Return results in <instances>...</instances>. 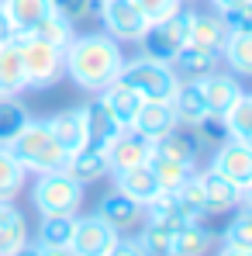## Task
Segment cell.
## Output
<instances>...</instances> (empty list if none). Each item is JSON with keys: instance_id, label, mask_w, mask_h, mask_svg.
<instances>
[{"instance_id": "obj_7", "label": "cell", "mask_w": 252, "mask_h": 256, "mask_svg": "<svg viewBox=\"0 0 252 256\" xmlns=\"http://www.w3.org/2000/svg\"><path fill=\"white\" fill-rule=\"evenodd\" d=\"M97 18L104 35H111L118 45H138V38L149 28L145 14L131 0H97Z\"/></svg>"}, {"instance_id": "obj_6", "label": "cell", "mask_w": 252, "mask_h": 256, "mask_svg": "<svg viewBox=\"0 0 252 256\" xmlns=\"http://www.w3.org/2000/svg\"><path fill=\"white\" fill-rule=\"evenodd\" d=\"M190 18H194V10L183 4L176 14H169L166 21L149 24V28H145V35L138 38L142 56L159 59V62H173V56L190 42Z\"/></svg>"}, {"instance_id": "obj_37", "label": "cell", "mask_w": 252, "mask_h": 256, "mask_svg": "<svg viewBox=\"0 0 252 256\" xmlns=\"http://www.w3.org/2000/svg\"><path fill=\"white\" fill-rule=\"evenodd\" d=\"M169 239H173V228L163 222H145L142 232H138V242L149 256H166L169 253Z\"/></svg>"}, {"instance_id": "obj_10", "label": "cell", "mask_w": 252, "mask_h": 256, "mask_svg": "<svg viewBox=\"0 0 252 256\" xmlns=\"http://www.w3.org/2000/svg\"><path fill=\"white\" fill-rule=\"evenodd\" d=\"M93 214H97L100 222H107L118 236H125V232L138 228V225L145 222V204L135 201V198H128V194H121V190L114 187V190H107V194L100 198V204H97Z\"/></svg>"}, {"instance_id": "obj_8", "label": "cell", "mask_w": 252, "mask_h": 256, "mask_svg": "<svg viewBox=\"0 0 252 256\" xmlns=\"http://www.w3.org/2000/svg\"><path fill=\"white\" fill-rule=\"evenodd\" d=\"M208 170H214L218 176H225L228 184H235V187L246 194V187H252V146L249 142H239V138H225V142L214 149Z\"/></svg>"}, {"instance_id": "obj_24", "label": "cell", "mask_w": 252, "mask_h": 256, "mask_svg": "<svg viewBox=\"0 0 252 256\" xmlns=\"http://www.w3.org/2000/svg\"><path fill=\"white\" fill-rule=\"evenodd\" d=\"M24 90V66H21V45L17 38L0 45V97Z\"/></svg>"}, {"instance_id": "obj_12", "label": "cell", "mask_w": 252, "mask_h": 256, "mask_svg": "<svg viewBox=\"0 0 252 256\" xmlns=\"http://www.w3.org/2000/svg\"><path fill=\"white\" fill-rule=\"evenodd\" d=\"M197 86L204 94V104H208V114H228V108L242 97V84L235 73H221V70H211L204 76H197Z\"/></svg>"}, {"instance_id": "obj_26", "label": "cell", "mask_w": 252, "mask_h": 256, "mask_svg": "<svg viewBox=\"0 0 252 256\" xmlns=\"http://www.w3.org/2000/svg\"><path fill=\"white\" fill-rule=\"evenodd\" d=\"M83 111H86V142H90V146H107V142L121 132V125L111 118V111L100 104L97 94H93V100L86 104Z\"/></svg>"}, {"instance_id": "obj_42", "label": "cell", "mask_w": 252, "mask_h": 256, "mask_svg": "<svg viewBox=\"0 0 252 256\" xmlns=\"http://www.w3.org/2000/svg\"><path fill=\"white\" fill-rule=\"evenodd\" d=\"M131 4L145 14V21H149V24L166 21L169 14H176V10L183 7V0H131Z\"/></svg>"}, {"instance_id": "obj_27", "label": "cell", "mask_w": 252, "mask_h": 256, "mask_svg": "<svg viewBox=\"0 0 252 256\" xmlns=\"http://www.w3.org/2000/svg\"><path fill=\"white\" fill-rule=\"evenodd\" d=\"M152 152L197 166V138H194V135H187L183 128H173V132H166L163 138H156V142H152Z\"/></svg>"}, {"instance_id": "obj_2", "label": "cell", "mask_w": 252, "mask_h": 256, "mask_svg": "<svg viewBox=\"0 0 252 256\" xmlns=\"http://www.w3.org/2000/svg\"><path fill=\"white\" fill-rule=\"evenodd\" d=\"M7 149L14 152V160L24 166L28 173H52V170H62L66 166V149H62V142L52 135V128L48 122H28V125L21 128L10 142H7Z\"/></svg>"}, {"instance_id": "obj_11", "label": "cell", "mask_w": 252, "mask_h": 256, "mask_svg": "<svg viewBox=\"0 0 252 256\" xmlns=\"http://www.w3.org/2000/svg\"><path fill=\"white\" fill-rule=\"evenodd\" d=\"M114 239H118V232H114L107 222H100L97 214H76V218H73L69 250L76 256H104Z\"/></svg>"}, {"instance_id": "obj_15", "label": "cell", "mask_w": 252, "mask_h": 256, "mask_svg": "<svg viewBox=\"0 0 252 256\" xmlns=\"http://www.w3.org/2000/svg\"><path fill=\"white\" fill-rule=\"evenodd\" d=\"M97 97H100V104L111 111V118H114L121 128H131L135 114H138V108L145 104V100H142V94H138L135 86H128L125 80H111V84L104 86Z\"/></svg>"}, {"instance_id": "obj_35", "label": "cell", "mask_w": 252, "mask_h": 256, "mask_svg": "<svg viewBox=\"0 0 252 256\" xmlns=\"http://www.w3.org/2000/svg\"><path fill=\"white\" fill-rule=\"evenodd\" d=\"M225 122H228V135H232V138L249 142V146H252V94L242 90V97L228 108Z\"/></svg>"}, {"instance_id": "obj_20", "label": "cell", "mask_w": 252, "mask_h": 256, "mask_svg": "<svg viewBox=\"0 0 252 256\" xmlns=\"http://www.w3.org/2000/svg\"><path fill=\"white\" fill-rule=\"evenodd\" d=\"M169 104H173V114H176L180 128H194L208 114V104H204V94H201L197 80H180V86H176V94H173Z\"/></svg>"}, {"instance_id": "obj_46", "label": "cell", "mask_w": 252, "mask_h": 256, "mask_svg": "<svg viewBox=\"0 0 252 256\" xmlns=\"http://www.w3.org/2000/svg\"><path fill=\"white\" fill-rule=\"evenodd\" d=\"M42 250V256H76L69 246H38Z\"/></svg>"}, {"instance_id": "obj_25", "label": "cell", "mask_w": 252, "mask_h": 256, "mask_svg": "<svg viewBox=\"0 0 252 256\" xmlns=\"http://www.w3.org/2000/svg\"><path fill=\"white\" fill-rule=\"evenodd\" d=\"M114 187H118L121 194H128V198L142 201V204L159 194L156 173L149 170V163H145V166H135V170H125V173H114Z\"/></svg>"}, {"instance_id": "obj_41", "label": "cell", "mask_w": 252, "mask_h": 256, "mask_svg": "<svg viewBox=\"0 0 252 256\" xmlns=\"http://www.w3.org/2000/svg\"><path fill=\"white\" fill-rule=\"evenodd\" d=\"M52 10H59L66 21L80 24V21H90L97 14V0H48Z\"/></svg>"}, {"instance_id": "obj_49", "label": "cell", "mask_w": 252, "mask_h": 256, "mask_svg": "<svg viewBox=\"0 0 252 256\" xmlns=\"http://www.w3.org/2000/svg\"><path fill=\"white\" fill-rule=\"evenodd\" d=\"M242 204H249V208H252V187H246V194H242Z\"/></svg>"}, {"instance_id": "obj_38", "label": "cell", "mask_w": 252, "mask_h": 256, "mask_svg": "<svg viewBox=\"0 0 252 256\" xmlns=\"http://www.w3.org/2000/svg\"><path fill=\"white\" fill-rule=\"evenodd\" d=\"M221 242H232V246H249L252 250V208L249 204H239L235 208V218L228 222Z\"/></svg>"}, {"instance_id": "obj_19", "label": "cell", "mask_w": 252, "mask_h": 256, "mask_svg": "<svg viewBox=\"0 0 252 256\" xmlns=\"http://www.w3.org/2000/svg\"><path fill=\"white\" fill-rule=\"evenodd\" d=\"M31 239L28 218L14 201H0V256H10Z\"/></svg>"}, {"instance_id": "obj_36", "label": "cell", "mask_w": 252, "mask_h": 256, "mask_svg": "<svg viewBox=\"0 0 252 256\" xmlns=\"http://www.w3.org/2000/svg\"><path fill=\"white\" fill-rule=\"evenodd\" d=\"M173 194H176V201L183 204V212H187L190 222H204V218H208V208H204V190H201V176H197V170H194V176H187Z\"/></svg>"}, {"instance_id": "obj_30", "label": "cell", "mask_w": 252, "mask_h": 256, "mask_svg": "<svg viewBox=\"0 0 252 256\" xmlns=\"http://www.w3.org/2000/svg\"><path fill=\"white\" fill-rule=\"evenodd\" d=\"M149 170L156 173V184H159V190H176L187 176H194L197 166H190V163H180V160H169V156H159V152H152L149 156Z\"/></svg>"}, {"instance_id": "obj_18", "label": "cell", "mask_w": 252, "mask_h": 256, "mask_svg": "<svg viewBox=\"0 0 252 256\" xmlns=\"http://www.w3.org/2000/svg\"><path fill=\"white\" fill-rule=\"evenodd\" d=\"M214 250V232L204 222H187L180 228H173L166 256H208Z\"/></svg>"}, {"instance_id": "obj_34", "label": "cell", "mask_w": 252, "mask_h": 256, "mask_svg": "<svg viewBox=\"0 0 252 256\" xmlns=\"http://www.w3.org/2000/svg\"><path fill=\"white\" fill-rule=\"evenodd\" d=\"M221 62L235 76H252V35H228L221 48Z\"/></svg>"}, {"instance_id": "obj_23", "label": "cell", "mask_w": 252, "mask_h": 256, "mask_svg": "<svg viewBox=\"0 0 252 256\" xmlns=\"http://www.w3.org/2000/svg\"><path fill=\"white\" fill-rule=\"evenodd\" d=\"M0 7H3V14H7L14 35H28L45 14L52 10L48 0H0Z\"/></svg>"}, {"instance_id": "obj_29", "label": "cell", "mask_w": 252, "mask_h": 256, "mask_svg": "<svg viewBox=\"0 0 252 256\" xmlns=\"http://www.w3.org/2000/svg\"><path fill=\"white\" fill-rule=\"evenodd\" d=\"M145 222H163V225H169V228H180V225H187L190 218H187V212H183V204L176 201V194L173 190H159L152 201H145Z\"/></svg>"}, {"instance_id": "obj_22", "label": "cell", "mask_w": 252, "mask_h": 256, "mask_svg": "<svg viewBox=\"0 0 252 256\" xmlns=\"http://www.w3.org/2000/svg\"><path fill=\"white\" fill-rule=\"evenodd\" d=\"M228 35H232V32L225 28V21H221V14H218V10H208V14L194 10V18H190V42L221 52L225 42H228Z\"/></svg>"}, {"instance_id": "obj_3", "label": "cell", "mask_w": 252, "mask_h": 256, "mask_svg": "<svg viewBox=\"0 0 252 256\" xmlns=\"http://www.w3.org/2000/svg\"><path fill=\"white\" fill-rule=\"evenodd\" d=\"M118 80H125L128 86H135L142 94V100H173L176 86H180V76L169 62H159V59H149V56H135L121 62V73Z\"/></svg>"}, {"instance_id": "obj_50", "label": "cell", "mask_w": 252, "mask_h": 256, "mask_svg": "<svg viewBox=\"0 0 252 256\" xmlns=\"http://www.w3.org/2000/svg\"><path fill=\"white\" fill-rule=\"evenodd\" d=\"M183 4H197V0H183Z\"/></svg>"}, {"instance_id": "obj_1", "label": "cell", "mask_w": 252, "mask_h": 256, "mask_svg": "<svg viewBox=\"0 0 252 256\" xmlns=\"http://www.w3.org/2000/svg\"><path fill=\"white\" fill-rule=\"evenodd\" d=\"M62 62L73 86H80L83 94H100L111 80H118L125 52L111 35L86 32V35H73V42L62 48Z\"/></svg>"}, {"instance_id": "obj_14", "label": "cell", "mask_w": 252, "mask_h": 256, "mask_svg": "<svg viewBox=\"0 0 252 256\" xmlns=\"http://www.w3.org/2000/svg\"><path fill=\"white\" fill-rule=\"evenodd\" d=\"M173 128H180V122H176L169 100H145V104L138 108L135 122H131V132L142 135V138H149V142L163 138V135L173 132Z\"/></svg>"}, {"instance_id": "obj_33", "label": "cell", "mask_w": 252, "mask_h": 256, "mask_svg": "<svg viewBox=\"0 0 252 256\" xmlns=\"http://www.w3.org/2000/svg\"><path fill=\"white\" fill-rule=\"evenodd\" d=\"M28 184V170L14 160L7 146H0V201H14Z\"/></svg>"}, {"instance_id": "obj_32", "label": "cell", "mask_w": 252, "mask_h": 256, "mask_svg": "<svg viewBox=\"0 0 252 256\" xmlns=\"http://www.w3.org/2000/svg\"><path fill=\"white\" fill-rule=\"evenodd\" d=\"M28 122H31V114H28V108L17 94L0 97V146H7Z\"/></svg>"}, {"instance_id": "obj_17", "label": "cell", "mask_w": 252, "mask_h": 256, "mask_svg": "<svg viewBox=\"0 0 252 256\" xmlns=\"http://www.w3.org/2000/svg\"><path fill=\"white\" fill-rule=\"evenodd\" d=\"M169 66L176 70L180 80H197V76H204V73H211V70L221 66V52L204 48V45H197V42H187L176 56H173Z\"/></svg>"}, {"instance_id": "obj_47", "label": "cell", "mask_w": 252, "mask_h": 256, "mask_svg": "<svg viewBox=\"0 0 252 256\" xmlns=\"http://www.w3.org/2000/svg\"><path fill=\"white\" fill-rule=\"evenodd\" d=\"M10 256H42V250H38V246H35V242L28 239V242H24L21 250H14V253H10Z\"/></svg>"}, {"instance_id": "obj_9", "label": "cell", "mask_w": 252, "mask_h": 256, "mask_svg": "<svg viewBox=\"0 0 252 256\" xmlns=\"http://www.w3.org/2000/svg\"><path fill=\"white\" fill-rule=\"evenodd\" d=\"M104 152H107V166H111V176H114V173L145 166L149 156H152V142L142 138V135H135L131 128H121V132L104 146Z\"/></svg>"}, {"instance_id": "obj_39", "label": "cell", "mask_w": 252, "mask_h": 256, "mask_svg": "<svg viewBox=\"0 0 252 256\" xmlns=\"http://www.w3.org/2000/svg\"><path fill=\"white\" fill-rule=\"evenodd\" d=\"M218 14H221V21H225V28L232 35H252V0H242L235 7H225Z\"/></svg>"}, {"instance_id": "obj_13", "label": "cell", "mask_w": 252, "mask_h": 256, "mask_svg": "<svg viewBox=\"0 0 252 256\" xmlns=\"http://www.w3.org/2000/svg\"><path fill=\"white\" fill-rule=\"evenodd\" d=\"M62 170L69 173L80 187H90V184H100L104 176H111V166H107V152L104 146H80L66 156V166Z\"/></svg>"}, {"instance_id": "obj_4", "label": "cell", "mask_w": 252, "mask_h": 256, "mask_svg": "<svg viewBox=\"0 0 252 256\" xmlns=\"http://www.w3.org/2000/svg\"><path fill=\"white\" fill-rule=\"evenodd\" d=\"M83 190L66 170L38 173L31 184V204L38 214H80L83 208Z\"/></svg>"}, {"instance_id": "obj_45", "label": "cell", "mask_w": 252, "mask_h": 256, "mask_svg": "<svg viewBox=\"0 0 252 256\" xmlns=\"http://www.w3.org/2000/svg\"><path fill=\"white\" fill-rule=\"evenodd\" d=\"M10 38H17V35H14V28H10L7 14H3V7H0V45H3V42H10Z\"/></svg>"}, {"instance_id": "obj_5", "label": "cell", "mask_w": 252, "mask_h": 256, "mask_svg": "<svg viewBox=\"0 0 252 256\" xmlns=\"http://www.w3.org/2000/svg\"><path fill=\"white\" fill-rule=\"evenodd\" d=\"M17 45H21V66H24V90H48L66 76L62 48L35 35H17Z\"/></svg>"}, {"instance_id": "obj_40", "label": "cell", "mask_w": 252, "mask_h": 256, "mask_svg": "<svg viewBox=\"0 0 252 256\" xmlns=\"http://www.w3.org/2000/svg\"><path fill=\"white\" fill-rule=\"evenodd\" d=\"M194 135H197L201 142H214V146H221L225 138H232V135H228L225 114H204V118L194 125Z\"/></svg>"}, {"instance_id": "obj_31", "label": "cell", "mask_w": 252, "mask_h": 256, "mask_svg": "<svg viewBox=\"0 0 252 256\" xmlns=\"http://www.w3.org/2000/svg\"><path fill=\"white\" fill-rule=\"evenodd\" d=\"M28 35H35V38H42V42L55 45V48H66V45L73 42V35H76V24L73 21H66L59 10H48L42 21L28 32Z\"/></svg>"}, {"instance_id": "obj_48", "label": "cell", "mask_w": 252, "mask_h": 256, "mask_svg": "<svg viewBox=\"0 0 252 256\" xmlns=\"http://www.w3.org/2000/svg\"><path fill=\"white\" fill-rule=\"evenodd\" d=\"M214 4V10H225V7H235V4H242V0H211Z\"/></svg>"}, {"instance_id": "obj_28", "label": "cell", "mask_w": 252, "mask_h": 256, "mask_svg": "<svg viewBox=\"0 0 252 256\" xmlns=\"http://www.w3.org/2000/svg\"><path fill=\"white\" fill-rule=\"evenodd\" d=\"M73 218L76 214H38L35 246H69V239H73Z\"/></svg>"}, {"instance_id": "obj_44", "label": "cell", "mask_w": 252, "mask_h": 256, "mask_svg": "<svg viewBox=\"0 0 252 256\" xmlns=\"http://www.w3.org/2000/svg\"><path fill=\"white\" fill-rule=\"evenodd\" d=\"M218 256H252V250H249V246H232V242H221Z\"/></svg>"}, {"instance_id": "obj_16", "label": "cell", "mask_w": 252, "mask_h": 256, "mask_svg": "<svg viewBox=\"0 0 252 256\" xmlns=\"http://www.w3.org/2000/svg\"><path fill=\"white\" fill-rule=\"evenodd\" d=\"M201 190H204V208L208 214H228L242 204V190L235 184H228L225 176H218L214 170H201Z\"/></svg>"}, {"instance_id": "obj_43", "label": "cell", "mask_w": 252, "mask_h": 256, "mask_svg": "<svg viewBox=\"0 0 252 256\" xmlns=\"http://www.w3.org/2000/svg\"><path fill=\"white\" fill-rule=\"evenodd\" d=\"M104 256H149L142 250V242H138V236H118L111 246H107V253Z\"/></svg>"}, {"instance_id": "obj_21", "label": "cell", "mask_w": 252, "mask_h": 256, "mask_svg": "<svg viewBox=\"0 0 252 256\" xmlns=\"http://www.w3.org/2000/svg\"><path fill=\"white\" fill-rule=\"evenodd\" d=\"M48 128H52V135L62 142L66 152L86 146V111L83 108H66V111L52 114V118H48Z\"/></svg>"}]
</instances>
